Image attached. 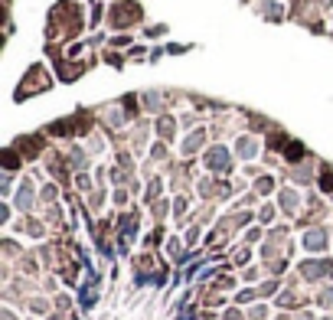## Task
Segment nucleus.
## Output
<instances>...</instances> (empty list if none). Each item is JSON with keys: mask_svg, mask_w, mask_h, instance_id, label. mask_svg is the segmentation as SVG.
Instances as JSON below:
<instances>
[]
</instances>
